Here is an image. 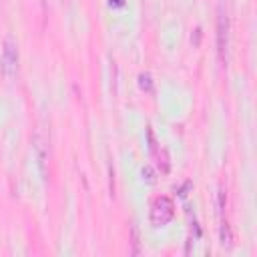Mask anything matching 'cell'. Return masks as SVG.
<instances>
[{"label": "cell", "mask_w": 257, "mask_h": 257, "mask_svg": "<svg viewBox=\"0 0 257 257\" xmlns=\"http://www.w3.org/2000/svg\"><path fill=\"white\" fill-rule=\"evenodd\" d=\"M175 215V205L169 197H157L151 205V225L163 227L167 225Z\"/></svg>", "instance_id": "1"}, {"label": "cell", "mask_w": 257, "mask_h": 257, "mask_svg": "<svg viewBox=\"0 0 257 257\" xmlns=\"http://www.w3.org/2000/svg\"><path fill=\"white\" fill-rule=\"evenodd\" d=\"M227 48H229V16L221 4L217 10V52L221 62L227 60Z\"/></svg>", "instance_id": "2"}, {"label": "cell", "mask_w": 257, "mask_h": 257, "mask_svg": "<svg viewBox=\"0 0 257 257\" xmlns=\"http://www.w3.org/2000/svg\"><path fill=\"white\" fill-rule=\"evenodd\" d=\"M2 68L8 76L16 74L18 70V44L12 36L4 38V48H2Z\"/></svg>", "instance_id": "3"}, {"label": "cell", "mask_w": 257, "mask_h": 257, "mask_svg": "<svg viewBox=\"0 0 257 257\" xmlns=\"http://www.w3.org/2000/svg\"><path fill=\"white\" fill-rule=\"evenodd\" d=\"M231 241H233V237H231L229 223L223 221V223H221V245H223V247H231Z\"/></svg>", "instance_id": "4"}, {"label": "cell", "mask_w": 257, "mask_h": 257, "mask_svg": "<svg viewBox=\"0 0 257 257\" xmlns=\"http://www.w3.org/2000/svg\"><path fill=\"white\" fill-rule=\"evenodd\" d=\"M139 86L143 90H147V92H153V78H151L149 72H141L139 74Z\"/></svg>", "instance_id": "5"}, {"label": "cell", "mask_w": 257, "mask_h": 257, "mask_svg": "<svg viewBox=\"0 0 257 257\" xmlns=\"http://www.w3.org/2000/svg\"><path fill=\"white\" fill-rule=\"evenodd\" d=\"M225 199H227V195H225V191H223V189H219V201H217V207H219V213H223V209H225Z\"/></svg>", "instance_id": "6"}, {"label": "cell", "mask_w": 257, "mask_h": 257, "mask_svg": "<svg viewBox=\"0 0 257 257\" xmlns=\"http://www.w3.org/2000/svg\"><path fill=\"white\" fill-rule=\"evenodd\" d=\"M108 4H110V6H122L124 0H108Z\"/></svg>", "instance_id": "7"}]
</instances>
